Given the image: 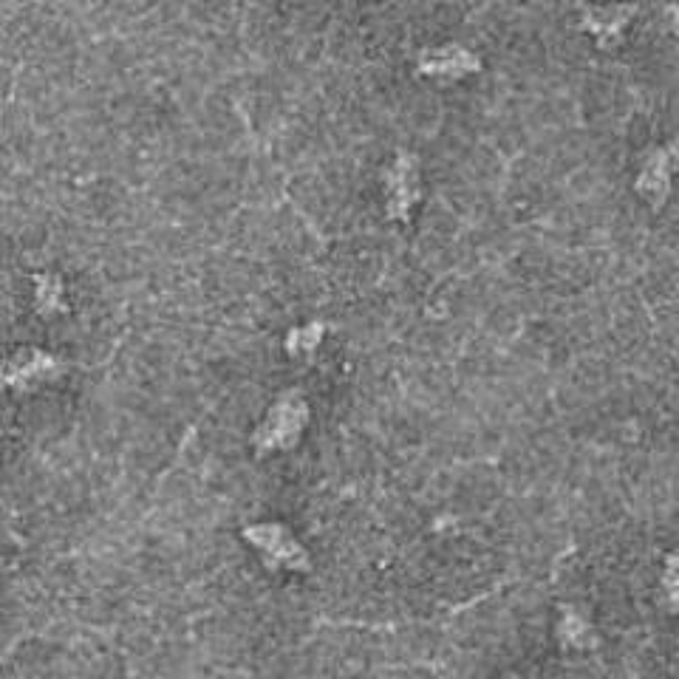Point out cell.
<instances>
[{
    "instance_id": "1",
    "label": "cell",
    "mask_w": 679,
    "mask_h": 679,
    "mask_svg": "<svg viewBox=\"0 0 679 679\" xmlns=\"http://www.w3.org/2000/svg\"><path fill=\"white\" fill-rule=\"evenodd\" d=\"M306 419H309L306 402L298 394H286L278 399V405L272 408L261 431L255 433V448L261 453L292 448L300 439V431L306 428Z\"/></svg>"
},
{
    "instance_id": "2",
    "label": "cell",
    "mask_w": 679,
    "mask_h": 679,
    "mask_svg": "<svg viewBox=\"0 0 679 679\" xmlns=\"http://www.w3.org/2000/svg\"><path fill=\"white\" fill-rule=\"evenodd\" d=\"M249 541L264 552L269 561L286 566V569H298V572H309V555L303 552L298 541L289 532L278 527V524H255L244 530Z\"/></svg>"
},
{
    "instance_id": "3",
    "label": "cell",
    "mask_w": 679,
    "mask_h": 679,
    "mask_svg": "<svg viewBox=\"0 0 679 679\" xmlns=\"http://www.w3.org/2000/svg\"><path fill=\"white\" fill-rule=\"evenodd\" d=\"M388 216L391 218H408L411 207L419 199V173H416L414 156L399 153L397 165L388 170Z\"/></svg>"
},
{
    "instance_id": "4",
    "label": "cell",
    "mask_w": 679,
    "mask_h": 679,
    "mask_svg": "<svg viewBox=\"0 0 679 679\" xmlns=\"http://www.w3.org/2000/svg\"><path fill=\"white\" fill-rule=\"evenodd\" d=\"M479 68V57H473L470 51L459 49V46H445V49L428 51L422 57V71L428 74H445V77H459L467 71Z\"/></svg>"
},
{
    "instance_id": "5",
    "label": "cell",
    "mask_w": 679,
    "mask_h": 679,
    "mask_svg": "<svg viewBox=\"0 0 679 679\" xmlns=\"http://www.w3.org/2000/svg\"><path fill=\"white\" fill-rule=\"evenodd\" d=\"M561 637H564V643H569V646H575V648L595 646L589 620H586L578 609H572V606H564V617H561Z\"/></svg>"
},
{
    "instance_id": "6",
    "label": "cell",
    "mask_w": 679,
    "mask_h": 679,
    "mask_svg": "<svg viewBox=\"0 0 679 679\" xmlns=\"http://www.w3.org/2000/svg\"><path fill=\"white\" fill-rule=\"evenodd\" d=\"M660 184V193H668V165L663 162V156H654L651 159V165L643 170V176H640V190L646 193L648 199L654 201V187Z\"/></svg>"
},
{
    "instance_id": "7",
    "label": "cell",
    "mask_w": 679,
    "mask_h": 679,
    "mask_svg": "<svg viewBox=\"0 0 679 679\" xmlns=\"http://www.w3.org/2000/svg\"><path fill=\"white\" fill-rule=\"evenodd\" d=\"M674 586H677V580H674V558H671V561H668V575H665V592L671 595V600H668V603H671V609H674V595H677V589H674Z\"/></svg>"
},
{
    "instance_id": "8",
    "label": "cell",
    "mask_w": 679,
    "mask_h": 679,
    "mask_svg": "<svg viewBox=\"0 0 679 679\" xmlns=\"http://www.w3.org/2000/svg\"><path fill=\"white\" fill-rule=\"evenodd\" d=\"M504 679H518V677H504Z\"/></svg>"
}]
</instances>
